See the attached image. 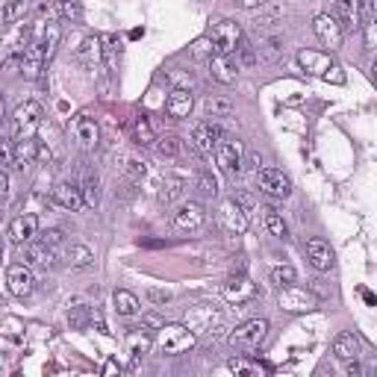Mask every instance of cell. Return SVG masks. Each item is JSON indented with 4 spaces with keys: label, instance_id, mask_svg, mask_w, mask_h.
Masks as SVG:
<instances>
[{
    "label": "cell",
    "instance_id": "12",
    "mask_svg": "<svg viewBox=\"0 0 377 377\" xmlns=\"http://www.w3.org/2000/svg\"><path fill=\"white\" fill-rule=\"evenodd\" d=\"M45 65H48V53H45L42 42H30L24 48L21 59H18V68H21V74L27 77V80H38L42 71H45Z\"/></svg>",
    "mask_w": 377,
    "mask_h": 377
},
{
    "label": "cell",
    "instance_id": "24",
    "mask_svg": "<svg viewBox=\"0 0 377 377\" xmlns=\"http://www.w3.org/2000/svg\"><path fill=\"white\" fill-rule=\"evenodd\" d=\"M297 62H301V68L310 71V74H324L333 65V59L322 50H301L297 53Z\"/></svg>",
    "mask_w": 377,
    "mask_h": 377
},
{
    "label": "cell",
    "instance_id": "34",
    "mask_svg": "<svg viewBox=\"0 0 377 377\" xmlns=\"http://www.w3.org/2000/svg\"><path fill=\"white\" fill-rule=\"evenodd\" d=\"M27 12V0H6L4 4V12H0V21L4 24H15V21H21Z\"/></svg>",
    "mask_w": 377,
    "mask_h": 377
},
{
    "label": "cell",
    "instance_id": "26",
    "mask_svg": "<svg viewBox=\"0 0 377 377\" xmlns=\"http://www.w3.org/2000/svg\"><path fill=\"white\" fill-rule=\"evenodd\" d=\"M333 354L339 356V360H356V354H360V339H356L354 333H339L333 339Z\"/></svg>",
    "mask_w": 377,
    "mask_h": 377
},
{
    "label": "cell",
    "instance_id": "31",
    "mask_svg": "<svg viewBox=\"0 0 377 377\" xmlns=\"http://www.w3.org/2000/svg\"><path fill=\"white\" fill-rule=\"evenodd\" d=\"M183 192H186V180H183V177H165L163 192H160V201L163 204H171V201H177V197H183Z\"/></svg>",
    "mask_w": 377,
    "mask_h": 377
},
{
    "label": "cell",
    "instance_id": "10",
    "mask_svg": "<svg viewBox=\"0 0 377 377\" xmlns=\"http://www.w3.org/2000/svg\"><path fill=\"white\" fill-rule=\"evenodd\" d=\"M222 295H224L227 304L242 307V304H251L253 297H256V283L251 280L248 274H236V277H230V280L222 286Z\"/></svg>",
    "mask_w": 377,
    "mask_h": 377
},
{
    "label": "cell",
    "instance_id": "5",
    "mask_svg": "<svg viewBox=\"0 0 377 377\" xmlns=\"http://www.w3.org/2000/svg\"><path fill=\"white\" fill-rule=\"evenodd\" d=\"M215 163H218V168H222L224 174H236L242 168V163H245V145L239 142V138H224L222 136V142L215 145Z\"/></svg>",
    "mask_w": 377,
    "mask_h": 377
},
{
    "label": "cell",
    "instance_id": "11",
    "mask_svg": "<svg viewBox=\"0 0 377 377\" xmlns=\"http://www.w3.org/2000/svg\"><path fill=\"white\" fill-rule=\"evenodd\" d=\"M256 183H260V192H266L268 197H289L292 195V180L277 168H260L256 171Z\"/></svg>",
    "mask_w": 377,
    "mask_h": 377
},
{
    "label": "cell",
    "instance_id": "53",
    "mask_svg": "<svg viewBox=\"0 0 377 377\" xmlns=\"http://www.w3.org/2000/svg\"><path fill=\"white\" fill-rule=\"evenodd\" d=\"M0 251H4V245H0Z\"/></svg>",
    "mask_w": 377,
    "mask_h": 377
},
{
    "label": "cell",
    "instance_id": "9",
    "mask_svg": "<svg viewBox=\"0 0 377 377\" xmlns=\"http://www.w3.org/2000/svg\"><path fill=\"white\" fill-rule=\"evenodd\" d=\"M319 307V297H315L310 289H301V286H280V310L286 312H310Z\"/></svg>",
    "mask_w": 377,
    "mask_h": 377
},
{
    "label": "cell",
    "instance_id": "37",
    "mask_svg": "<svg viewBox=\"0 0 377 377\" xmlns=\"http://www.w3.org/2000/svg\"><path fill=\"white\" fill-rule=\"evenodd\" d=\"M101 45H104V48H101V56L106 59V68L115 71V68H118V38H115V35H104Z\"/></svg>",
    "mask_w": 377,
    "mask_h": 377
},
{
    "label": "cell",
    "instance_id": "52",
    "mask_svg": "<svg viewBox=\"0 0 377 377\" xmlns=\"http://www.w3.org/2000/svg\"><path fill=\"white\" fill-rule=\"evenodd\" d=\"M0 118H4V94H0Z\"/></svg>",
    "mask_w": 377,
    "mask_h": 377
},
{
    "label": "cell",
    "instance_id": "8",
    "mask_svg": "<svg viewBox=\"0 0 377 377\" xmlns=\"http://www.w3.org/2000/svg\"><path fill=\"white\" fill-rule=\"evenodd\" d=\"M218 224H222L224 233H230V236H242L248 230V212L239 207L236 197L222 201V207H218Z\"/></svg>",
    "mask_w": 377,
    "mask_h": 377
},
{
    "label": "cell",
    "instance_id": "14",
    "mask_svg": "<svg viewBox=\"0 0 377 377\" xmlns=\"http://www.w3.org/2000/svg\"><path fill=\"white\" fill-rule=\"evenodd\" d=\"M239 62H236V53H215L209 59V74L212 80H218L222 86H230L236 83V77H239Z\"/></svg>",
    "mask_w": 377,
    "mask_h": 377
},
{
    "label": "cell",
    "instance_id": "39",
    "mask_svg": "<svg viewBox=\"0 0 377 377\" xmlns=\"http://www.w3.org/2000/svg\"><path fill=\"white\" fill-rule=\"evenodd\" d=\"M295 268L292 266H277V268H271V283H277V286H289V283H295Z\"/></svg>",
    "mask_w": 377,
    "mask_h": 377
},
{
    "label": "cell",
    "instance_id": "7",
    "mask_svg": "<svg viewBox=\"0 0 377 377\" xmlns=\"http://www.w3.org/2000/svg\"><path fill=\"white\" fill-rule=\"evenodd\" d=\"M312 33L319 35V42L330 50H336L342 45V38H345V30L339 24V18L330 15V12H322V15H315L312 18Z\"/></svg>",
    "mask_w": 377,
    "mask_h": 377
},
{
    "label": "cell",
    "instance_id": "35",
    "mask_svg": "<svg viewBox=\"0 0 377 377\" xmlns=\"http://www.w3.org/2000/svg\"><path fill=\"white\" fill-rule=\"evenodd\" d=\"M127 348L133 354V360H138V356H145L153 348V339H151V336H145V333H133L130 339H127Z\"/></svg>",
    "mask_w": 377,
    "mask_h": 377
},
{
    "label": "cell",
    "instance_id": "50",
    "mask_svg": "<svg viewBox=\"0 0 377 377\" xmlns=\"http://www.w3.org/2000/svg\"><path fill=\"white\" fill-rule=\"evenodd\" d=\"M236 4H239L242 9H260V6L266 4V0H236Z\"/></svg>",
    "mask_w": 377,
    "mask_h": 377
},
{
    "label": "cell",
    "instance_id": "15",
    "mask_svg": "<svg viewBox=\"0 0 377 377\" xmlns=\"http://www.w3.org/2000/svg\"><path fill=\"white\" fill-rule=\"evenodd\" d=\"M50 201L59 207V209H68V212H77V209H83V192L77 183L71 180H62V183H56L53 192H50Z\"/></svg>",
    "mask_w": 377,
    "mask_h": 377
},
{
    "label": "cell",
    "instance_id": "18",
    "mask_svg": "<svg viewBox=\"0 0 377 377\" xmlns=\"http://www.w3.org/2000/svg\"><path fill=\"white\" fill-rule=\"evenodd\" d=\"M222 130H218L215 124H209V121H201V124H197L195 130H192V145L197 148V151H201V153H212L215 151V145L218 142H222Z\"/></svg>",
    "mask_w": 377,
    "mask_h": 377
},
{
    "label": "cell",
    "instance_id": "43",
    "mask_svg": "<svg viewBox=\"0 0 377 377\" xmlns=\"http://www.w3.org/2000/svg\"><path fill=\"white\" fill-rule=\"evenodd\" d=\"M322 77H324L327 83H330V80H333V83H345V74H342V68L336 65V62H333V65H330V68H327V71H324Z\"/></svg>",
    "mask_w": 377,
    "mask_h": 377
},
{
    "label": "cell",
    "instance_id": "54",
    "mask_svg": "<svg viewBox=\"0 0 377 377\" xmlns=\"http://www.w3.org/2000/svg\"><path fill=\"white\" fill-rule=\"evenodd\" d=\"M0 24H4V21H0Z\"/></svg>",
    "mask_w": 377,
    "mask_h": 377
},
{
    "label": "cell",
    "instance_id": "21",
    "mask_svg": "<svg viewBox=\"0 0 377 377\" xmlns=\"http://www.w3.org/2000/svg\"><path fill=\"white\" fill-rule=\"evenodd\" d=\"M192 106H195V94L189 92V89H174L171 94H168V101H165V112H168V118H189V112H192Z\"/></svg>",
    "mask_w": 377,
    "mask_h": 377
},
{
    "label": "cell",
    "instance_id": "30",
    "mask_svg": "<svg viewBox=\"0 0 377 377\" xmlns=\"http://www.w3.org/2000/svg\"><path fill=\"white\" fill-rule=\"evenodd\" d=\"M92 260H94V253L86 245H71L65 251V266H71V268H86V266H92Z\"/></svg>",
    "mask_w": 377,
    "mask_h": 377
},
{
    "label": "cell",
    "instance_id": "4",
    "mask_svg": "<svg viewBox=\"0 0 377 377\" xmlns=\"http://www.w3.org/2000/svg\"><path fill=\"white\" fill-rule=\"evenodd\" d=\"M209 42H212V48L218 53H236V50H239V45L245 42V38H242V27L236 24V21H230V18H224V21H218L212 27Z\"/></svg>",
    "mask_w": 377,
    "mask_h": 377
},
{
    "label": "cell",
    "instance_id": "49",
    "mask_svg": "<svg viewBox=\"0 0 377 377\" xmlns=\"http://www.w3.org/2000/svg\"><path fill=\"white\" fill-rule=\"evenodd\" d=\"M68 324H71V327H83V324H86V312H83V310L68 312Z\"/></svg>",
    "mask_w": 377,
    "mask_h": 377
},
{
    "label": "cell",
    "instance_id": "29",
    "mask_svg": "<svg viewBox=\"0 0 377 377\" xmlns=\"http://www.w3.org/2000/svg\"><path fill=\"white\" fill-rule=\"evenodd\" d=\"M80 192H83V204L86 207H97V201H101V180H97V174H86L83 183H80Z\"/></svg>",
    "mask_w": 377,
    "mask_h": 377
},
{
    "label": "cell",
    "instance_id": "20",
    "mask_svg": "<svg viewBox=\"0 0 377 377\" xmlns=\"http://www.w3.org/2000/svg\"><path fill=\"white\" fill-rule=\"evenodd\" d=\"M27 45H30V27H21L18 33L6 35L4 42H0V65H6L12 56L21 59V53H24V48H27Z\"/></svg>",
    "mask_w": 377,
    "mask_h": 377
},
{
    "label": "cell",
    "instance_id": "40",
    "mask_svg": "<svg viewBox=\"0 0 377 377\" xmlns=\"http://www.w3.org/2000/svg\"><path fill=\"white\" fill-rule=\"evenodd\" d=\"M207 112L209 115H230L233 112V104L227 101V97H207Z\"/></svg>",
    "mask_w": 377,
    "mask_h": 377
},
{
    "label": "cell",
    "instance_id": "44",
    "mask_svg": "<svg viewBox=\"0 0 377 377\" xmlns=\"http://www.w3.org/2000/svg\"><path fill=\"white\" fill-rule=\"evenodd\" d=\"M42 242L50 245V248H56L59 242H62V230H45L42 233Z\"/></svg>",
    "mask_w": 377,
    "mask_h": 377
},
{
    "label": "cell",
    "instance_id": "23",
    "mask_svg": "<svg viewBox=\"0 0 377 377\" xmlns=\"http://www.w3.org/2000/svg\"><path fill=\"white\" fill-rule=\"evenodd\" d=\"M307 256H310L312 268H319V271H330L333 268V248L324 239H310L307 242Z\"/></svg>",
    "mask_w": 377,
    "mask_h": 377
},
{
    "label": "cell",
    "instance_id": "45",
    "mask_svg": "<svg viewBox=\"0 0 377 377\" xmlns=\"http://www.w3.org/2000/svg\"><path fill=\"white\" fill-rule=\"evenodd\" d=\"M148 297H151L153 304H168L171 301V292H165V289H151Z\"/></svg>",
    "mask_w": 377,
    "mask_h": 377
},
{
    "label": "cell",
    "instance_id": "51",
    "mask_svg": "<svg viewBox=\"0 0 377 377\" xmlns=\"http://www.w3.org/2000/svg\"><path fill=\"white\" fill-rule=\"evenodd\" d=\"M9 192V177H6V171H0V195H6Z\"/></svg>",
    "mask_w": 377,
    "mask_h": 377
},
{
    "label": "cell",
    "instance_id": "16",
    "mask_svg": "<svg viewBox=\"0 0 377 377\" xmlns=\"http://www.w3.org/2000/svg\"><path fill=\"white\" fill-rule=\"evenodd\" d=\"M35 236H38V215L24 212V215L12 218V224H9V239H12V245H27V242L35 239Z\"/></svg>",
    "mask_w": 377,
    "mask_h": 377
},
{
    "label": "cell",
    "instance_id": "22",
    "mask_svg": "<svg viewBox=\"0 0 377 377\" xmlns=\"http://www.w3.org/2000/svg\"><path fill=\"white\" fill-rule=\"evenodd\" d=\"M56 251L50 248V245H45V242H38V245H30L27 251H24V263L30 266V268H53L56 266Z\"/></svg>",
    "mask_w": 377,
    "mask_h": 377
},
{
    "label": "cell",
    "instance_id": "2",
    "mask_svg": "<svg viewBox=\"0 0 377 377\" xmlns=\"http://www.w3.org/2000/svg\"><path fill=\"white\" fill-rule=\"evenodd\" d=\"M42 127V106L35 101H24L12 112V133L15 138H35V130Z\"/></svg>",
    "mask_w": 377,
    "mask_h": 377
},
{
    "label": "cell",
    "instance_id": "32",
    "mask_svg": "<svg viewBox=\"0 0 377 377\" xmlns=\"http://www.w3.org/2000/svg\"><path fill=\"white\" fill-rule=\"evenodd\" d=\"M83 59L86 68H94L97 62H101V38H86V42L80 45V53H77Z\"/></svg>",
    "mask_w": 377,
    "mask_h": 377
},
{
    "label": "cell",
    "instance_id": "17",
    "mask_svg": "<svg viewBox=\"0 0 377 377\" xmlns=\"http://www.w3.org/2000/svg\"><path fill=\"white\" fill-rule=\"evenodd\" d=\"M204 222H207V212L197 201H189V204H183L180 209L174 212V227L177 230H197Z\"/></svg>",
    "mask_w": 377,
    "mask_h": 377
},
{
    "label": "cell",
    "instance_id": "38",
    "mask_svg": "<svg viewBox=\"0 0 377 377\" xmlns=\"http://www.w3.org/2000/svg\"><path fill=\"white\" fill-rule=\"evenodd\" d=\"M266 230H268L271 236H277V239H283V236L289 233V227H286V222H283V215L277 212V209H268V212H266Z\"/></svg>",
    "mask_w": 377,
    "mask_h": 377
},
{
    "label": "cell",
    "instance_id": "36",
    "mask_svg": "<svg viewBox=\"0 0 377 377\" xmlns=\"http://www.w3.org/2000/svg\"><path fill=\"white\" fill-rule=\"evenodd\" d=\"M227 368H230L233 374H260V371H266L260 363L248 360V356H233V360L227 363Z\"/></svg>",
    "mask_w": 377,
    "mask_h": 377
},
{
    "label": "cell",
    "instance_id": "25",
    "mask_svg": "<svg viewBox=\"0 0 377 377\" xmlns=\"http://www.w3.org/2000/svg\"><path fill=\"white\" fill-rule=\"evenodd\" d=\"M35 156H38V142L35 138H15V168H27L35 163Z\"/></svg>",
    "mask_w": 377,
    "mask_h": 377
},
{
    "label": "cell",
    "instance_id": "3",
    "mask_svg": "<svg viewBox=\"0 0 377 377\" xmlns=\"http://www.w3.org/2000/svg\"><path fill=\"white\" fill-rule=\"evenodd\" d=\"M156 345L165 354H183L195 345V333L186 324H163L156 330Z\"/></svg>",
    "mask_w": 377,
    "mask_h": 377
},
{
    "label": "cell",
    "instance_id": "6",
    "mask_svg": "<svg viewBox=\"0 0 377 377\" xmlns=\"http://www.w3.org/2000/svg\"><path fill=\"white\" fill-rule=\"evenodd\" d=\"M215 324H222V310H218L215 304H195L189 307L186 312V327L192 333H212Z\"/></svg>",
    "mask_w": 377,
    "mask_h": 377
},
{
    "label": "cell",
    "instance_id": "47",
    "mask_svg": "<svg viewBox=\"0 0 377 377\" xmlns=\"http://www.w3.org/2000/svg\"><path fill=\"white\" fill-rule=\"evenodd\" d=\"M142 324H145V327H153V330H160L165 322H163L156 312H148V315H142Z\"/></svg>",
    "mask_w": 377,
    "mask_h": 377
},
{
    "label": "cell",
    "instance_id": "33",
    "mask_svg": "<svg viewBox=\"0 0 377 377\" xmlns=\"http://www.w3.org/2000/svg\"><path fill=\"white\" fill-rule=\"evenodd\" d=\"M156 153L160 156H165V160H174V156H180V151H183V142L177 136H163V138H156Z\"/></svg>",
    "mask_w": 377,
    "mask_h": 377
},
{
    "label": "cell",
    "instance_id": "46",
    "mask_svg": "<svg viewBox=\"0 0 377 377\" xmlns=\"http://www.w3.org/2000/svg\"><path fill=\"white\" fill-rule=\"evenodd\" d=\"M127 171H130V177H133V180H142L148 168H145V163H138V160H130V168H127Z\"/></svg>",
    "mask_w": 377,
    "mask_h": 377
},
{
    "label": "cell",
    "instance_id": "13",
    "mask_svg": "<svg viewBox=\"0 0 377 377\" xmlns=\"http://www.w3.org/2000/svg\"><path fill=\"white\" fill-rule=\"evenodd\" d=\"M6 283H9V292L15 297H27L35 289V274L27 263H12L6 271Z\"/></svg>",
    "mask_w": 377,
    "mask_h": 377
},
{
    "label": "cell",
    "instance_id": "48",
    "mask_svg": "<svg viewBox=\"0 0 377 377\" xmlns=\"http://www.w3.org/2000/svg\"><path fill=\"white\" fill-rule=\"evenodd\" d=\"M59 9H62L65 18H77V15H80V9H77L74 0H62V4H59Z\"/></svg>",
    "mask_w": 377,
    "mask_h": 377
},
{
    "label": "cell",
    "instance_id": "42",
    "mask_svg": "<svg viewBox=\"0 0 377 377\" xmlns=\"http://www.w3.org/2000/svg\"><path fill=\"white\" fill-rule=\"evenodd\" d=\"M197 189H201V195H204V197H215V192H218V183L212 180L209 174H201V177H197Z\"/></svg>",
    "mask_w": 377,
    "mask_h": 377
},
{
    "label": "cell",
    "instance_id": "28",
    "mask_svg": "<svg viewBox=\"0 0 377 377\" xmlns=\"http://www.w3.org/2000/svg\"><path fill=\"white\" fill-rule=\"evenodd\" d=\"M133 136H136V142L142 145V148H148V145L156 142V130H153L148 115H136L133 118Z\"/></svg>",
    "mask_w": 377,
    "mask_h": 377
},
{
    "label": "cell",
    "instance_id": "1",
    "mask_svg": "<svg viewBox=\"0 0 377 377\" xmlns=\"http://www.w3.org/2000/svg\"><path fill=\"white\" fill-rule=\"evenodd\" d=\"M266 336H268V322L266 319H248V322H242L239 327H236L227 339L236 351H256L266 342Z\"/></svg>",
    "mask_w": 377,
    "mask_h": 377
},
{
    "label": "cell",
    "instance_id": "41",
    "mask_svg": "<svg viewBox=\"0 0 377 377\" xmlns=\"http://www.w3.org/2000/svg\"><path fill=\"white\" fill-rule=\"evenodd\" d=\"M15 163V145L9 138H0V171H6Z\"/></svg>",
    "mask_w": 377,
    "mask_h": 377
},
{
    "label": "cell",
    "instance_id": "19",
    "mask_svg": "<svg viewBox=\"0 0 377 377\" xmlns=\"http://www.w3.org/2000/svg\"><path fill=\"white\" fill-rule=\"evenodd\" d=\"M71 133L83 148H94L97 138H101V130H97V121L92 115H77L74 124H71Z\"/></svg>",
    "mask_w": 377,
    "mask_h": 377
},
{
    "label": "cell",
    "instance_id": "27",
    "mask_svg": "<svg viewBox=\"0 0 377 377\" xmlns=\"http://www.w3.org/2000/svg\"><path fill=\"white\" fill-rule=\"evenodd\" d=\"M112 307H115V312L118 315H127V319H133V315H138V297L133 295V292H127V289H118L115 295H112Z\"/></svg>",
    "mask_w": 377,
    "mask_h": 377
}]
</instances>
